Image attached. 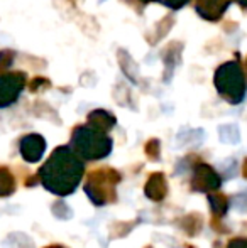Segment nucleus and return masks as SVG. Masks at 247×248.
Wrapping results in <instances>:
<instances>
[{
  "mask_svg": "<svg viewBox=\"0 0 247 248\" xmlns=\"http://www.w3.org/2000/svg\"><path fill=\"white\" fill-rule=\"evenodd\" d=\"M82 159L69 147H58L39 169V181L49 193L68 196L78 187L83 177Z\"/></svg>",
  "mask_w": 247,
  "mask_h": 248,
  "instance_id": "nucleus-1",
  "label": "nucleus"
},
{
  "mask_svg": "<svg viewBox=\"0 0 247 248\" xmlns=\"http://www.w3.org/2000/svg\"><path fill=\"white\" fill-rule=\"evenodd\" d=\"M73 150L80 157L88 160L103 159L112 152V139L107 137L105 132H100L97 128L85 125L76 127L71 137Z\"/></svg>",
  "mask_w": 247,
  "mask_h": 248,
  "instance_id": "nucleus-2",
  "label": "nucleus"
},
{
  "mask_svg": "<svg viewBox=\"0 0 247 248\" xmlns=\"http://www.w3.org/2000/svg\"><path fill=\"white\" fill-rule=\"evenodd\" d=\"M119 183L120 174L115 169L103 167V169H97L90 174L83 189L93 204L103 206L115 201V189Z\"/></svg>",
  "mask_w": 247,
  "mask_h": 248,
  "instance_id": "nucleus-3",
  "label": "nucleus"
},
{
  "mask_svg": "<svg viewBox=\"0 0 247 248\" xmlns=\"http://www.w3.org/2000/svg\"><path fill=\"white\" fill-rule=\"evenodd\" d=\"M215 86L227 101L237 105L246 95V76L239 62L231 61L222 64L215 73Z\"/></svg>",
  "mask_w": 247,
  "mask_h": 248,
  "instance_id": "nucleus-4",
  "label": "nucleus"
},
{
  "mask_svg": "<svg viewBox=\"0 0 247 248\" xmlns=\"http://www.w3.org/2000/svg\"><path fill=\"white\" fill-rule=\"evenodd\" d=\"M222 184V177L218 172L208 164H197L193 167V177H191V187L198 193H212L217 191Z\"/></svg>",
  "mask_w": 247,
  "mask_h": 248,
  "instance_id": "nucleus-5",
  "label": "nucleus"
},
{
  "mask_svg": "<svg viewBox=\"0 0 247 248\" xmlns=\"http://www.w3.org/2000/svg\"><path fill=\"white\" fill-rule=\"evenodd\" d=\"M26 85V76L22 73H7L0 76V108L9 107L19 98Z\"/></svg>",
  "mask_w": 247,
  "mask_h": 248,
  "instance_id": "nucleus-6",
  "label": "nucleus"
},
{
  "mask_svg": "<svg viewBox=\"0 0 247 248\" xmlns=\"http://www.w3.org/2000/svg\"><path fill=\"white\" fill-rule=\"evenodd\" d=\"M19 149H20V155L24 157V160L34 164V162H37V160H41V157L44 155L46 140L37 134H29L20 139Z\"/></svg>",
  "mask_w": 247,
  "mask_h": 248,
  "instance_id": "nucleus-7",
  "label": "nucleus"
},
{
  "mask_svg": "<svg viewBox=\"0 0 247 248\" xmlns=\"http://www.w3.org/2000/svg\"><path fill=\"white\" fill-rule=\"evenodd\" d=\"M144 193L151 201H163L168 193V183H166L165 174L154 172L148 177V183H146Z\"/></svg>",
  "mask_w": 247,
  "mask_h": 248,
  "instance_id": "nucleus-8",
  "label": "nucleus"
},
{
  "mask_svg": "<svg viewBox=\"0 0 247 248\" xmlns=\"http://www.w3.org/2000/svg\"><path fill=\"white\" fill-rule=\"evenodd\" d=\"M229 5V0H197V12L203 19L217 20Z\"/></svg>",
  "mask_w": 247,
  "mask_h": 248,
  "instance_id": "nucleus-9",
  "label": "nucleus"
},
{
  "mask_svg": "<svg viewBox=\"0 0 247 248\" xmlns=\"http://www.w3.org/2000/svg\"><path fill=\"white\" fill-rule=\"evenodd\" d=\"M88 125L100 132H109L115 125V117L105 110H93L88 115Z\"/></svg>",
  "mask_w": 247,
  "mask_h": 248,
  "instance_id": "nucleus-10",
  "label": "nucleus"
},
{
  "mask_svg": "<svg viewBox=\"0 0 247 248\" xmlns=\"http://www.w3.org/2000/svg\"><path fill=\"white\" fill-rule=\"evenodd\" d=\"M16 191V179L7 167H0V198H7Z\"/></svg>",
  "mask_w": 247,
  "mask_h": 248,
  "instance_id": "nucleus-11",
  "label": "nucleus"
},
{
  "mask_svg": "<svg viewBox=\"0 0 247 248\" xmlns=\"http://www.w3.org/2000/svg\"><path fill=\"white\" fill-rule=\"evenodd\" d=\"M208 202H210L212 211L217 216H224L229 209V199L224 194H208Z\"/></svg>",
  "mask_w": 247,
  "mask_h": 248,
  "instance_id": "nucleus-12",
  "label": "nucleus"
},
{
  "mask_svg": "<svg viewBox=\"0 0 247 248\" xmlns=\"http://www.w3.org/2000/svg\"><path fill=\"white\" fill-rule=\"evenodd\" d=\"M201 216L200 215H186L185 218L180 221V226L188 233V235H197L198 232L201 230Z\"/></svg>",
  "mask_w": 247,
  "mask_h": 248,
  "instance_id": "nucleus-13",
  "label": "nucleus"
},
{
  "mask_svg": "<svg viewBox=\"0 0 247 248\" xmlns=\"http://www.w3.org/2000/svg\"><path fill=\"white\" fill-rule=\"evenodd\" d=\"M218 137L224 144H237L241 140V134L235 125H222L218 128Z\"/></svg>",
  "mask_w": 247,
  "mask_h": 248,
  "instance_id": "nucleus-14",
  "label": "nucleus"
},
{
  "mask_svg": "<svg viewBox=\"0 0 247 248\" xmlns=\"http://www.w3.org/2000/svg\"><path fill=\"white\" fill-rule=\"evenodd\" d=\"M53 215L60 219H69L73 216V213H71V208H69L65 201L60 199V201H56L53 204Z\"/></svg>",
  "mask_w": 247,
  "mask_h": 248,
  "instance_id": "nucleus-15",
  "label": "nucleus"
},
{
  "mask_svg": "<svg viewBox=\"0 0 247 248\" xmlns=\"http://www.w3.org/2000/svg\"><path fill=\"white\" fill-rule=\"evenodd\" d=\"M159 150H161V145H159L158 139H151V140L146 144V154H148L151 159H154V160L159 159Z\"/></svg>",
  "mask_w": 247,
  "mask_h": 248,
  "instance_id": "nucleus-16",
  "label": "nucleus"
},
{
  "mask_svg": "<svg viewBox=\"0 0 247 248\" xmlns=\"http://www.w3.org/2000/svg\"><path fill=\"white\" fill-rule=\"evenodd\" d=\"M12 51H2L0 52V71L7 69L10 64H12Z\"/></svg>",
  "mask_w": 247,
  "mask_h": 248,
  "instance_id": "nucleus-17",
  "label": "nucleus"
},
{
  "mask_svg": "<svg viewBox=\"0 0 247 248\" xmlns=\"http://www.w3.org/2000/svg\"><path fill=\"white\" fill-rule=\"evenodd\" d=\"M227 248H247V240L246 238H234L229 242Z\"/></svg>",
  "mask_w": 247,
  "mask_h": 248,
  "instance_id": "nucleus-18",
  "label": "nucleus"
},
{
  "mask_svg": "<svg viewBox=\"0 0 247 248\" xmlns=\"http://www.w3.org/2000/svg\"><path fill=\"white\" fill-rule=\"evenodd\" d=\"M188 0H163V3H166L168 7H171V9H180V7H183Z\"/></svg>",
  "mask_w": 247,
  "mask_h": 248,
  "instance_id": "nucleus-19",
  "label": "nucleus"
},
{
  "mask_svg": "<svg viewBox=\"0 0 247 248\" xmlns=\"http://www.w3.org/2000/svg\"><path fill=\"white\" fill-rule=\"evenodd\" d=\"M242 174H244V177L247 179V159L244 160V166H242Z\"/></svg>",
  "mask_w": 247,
  "mask_h": 248,
  "instance_id": "nucleus-20",
  "label": "nucleus"
},
{
  "mask_svg": "<svg viewBox=\"0 0 247 248\" xmlns=\"http://www.w3.org/2000/svg\"><path fill=\"white\" fill-rule=\"evenodd\" d=\"M46 248H65V247H61V245H51V247H46Z\"/></svg>",
  "mask_w": 247,
  "mask_h": 248,
  "instance_id": "nucleus-21",
  "label": "nucleus"
},
{
  "mask_svg": "<svg viewBox=\"0 0 247 248\" xmlns=\"http://www.w3.org/2000/svg\"><path fill=\"white\" fill-rule=\"evenodd\" d=\"M241 2L244 3V5H247V0H241Z\"/></svg>",
  "mask_w": 247,
  "mask_h": 248,
  "instance_id": "nucleus-22",
  "label": "nucleus"
},
{
  "mask_svg": "<svg viewBox=\"0 0 247 248\" xmlns=\"http://www.w3.org/2000/svg\"><path fill=\"white\" fill-rule=\"evenodd\" d=\"M144 2H152V0H144Z\"/></svg>",
  "mask_w": 247,
  "mask_h": 248,
  "instance_id": "nucleus-23",
  "label": "nucleus"
},
{
  "mask_svg": "<svg viewBox=\"0 0 247 248\" xmlns=\"http://www.w3.org/2000/svg\"><path fill=\"white\" fill-rule=\"evenodd\" d=\"M246 69H247V61H246Z\"/></svg>",
  "mask_w": 247,
  "mask_h": 248,
  "instance_id": "nucleus-24",
  "label": "nucleus"
},
{
  "mask_svg": "<svg viewBox=\"0 0 247 248\" xmlns=\"http://www.w3.org/2000/svg\"><path fill=\"white\" fill-rule=\"evenodd\" d=\"M148 248H149V247H148Z\"/></svg>",
  "mask_w": 247,
  "mask_h": 248,
  "instance_id": "nucleus-25",
  "label": "nucleus"
}]
</instances>
